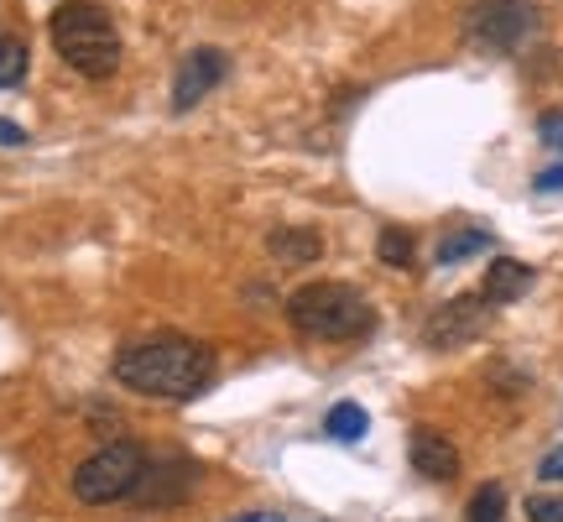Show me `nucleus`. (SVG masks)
Instances as JSON below:
<instances>
[{
  "label": "nucleus",
  "instance_id": "2",
  "mask_svg": "<svg viewBox=\"0 0 563 522\" xmlns=\"http://www.w3.org/2000/svg\"><path fill=\"white\" fill-rule=\"evenodd\" d=\"M47 37L58 47V58L74 74H84V79H110L121 68V32H115V21L104 17V6H95V0L58 6L53 21H47Z\"/></svg>",
  "mask_w": 563,
  "mask_h": 522
},
{
  "label": "nucleus",
  "instance_id": "7",
  "mask_svg": "<svg viewBox=\"0 0 563 522\" xmlns=\"http://www.w3.org/2000/svg\"><path fill=\"white\" fill-rule=\"evenodd\" d=\"M199 486V465L183 460V455H173V460H146V476H141V486L131 491L141 507H152V512H162V507H183L188 502V491Z\"/></svg>",
  "mask_w": 563,
  "mask_h": 522
},
{
  "label": "nucleus",
  "instance_id": "11",
  "mask_svg": "<svg viewBox=\"0 0 563 522\" xmlns=\"http://www.w3.org/2000/svg\"><path fill=\"white\" fill-rule=\"evenodd\" d=\"M527 287H532V267H527V261L501 257V261H490L481 298H485V303H517V298L527 293Z\"/></svg>",
  "mask_w": 563,
  "mask_h": 522
},
{
  "label": "nucleus",
  "instance_id": "20",
  "mask_svg": "<svg viewBox=\"0 0 563 522\" xmlns=\"http://www.w3.org/2000/svg\"><path fill=\"white\" fill-rule=\"evenodd\" d=\"M563 188V167H548V173H538V194H559Z\"/></svg>",
  "mask_w": 563,
  "mask_h": 522
},
{
  "label": "nucleus",
  "instance_id": "22",
  "mask_svg": "<svg viewBox=\"0 0 563 522\" xmlns=\"http://www.w3.org/2000/svg\"><path fill=\"white\" fill-rule=\"evenodd\" d=\"M235 522H282L277 512H256V518H235Z\"/></svg>",
  "mask_w": 563,
  "mask_h": 522
},
{
  "label": "nucleus",
  "instance_id": "9",
  "mask_svg": "<svg viewBox=\"0 0 563 522\" xmlns=\"http://www.w3.org/2000/svg\"><path fill=\"white\" fill-rule=\"evenodd\" d=\"M407 455H412V470L428 476V481H454V476H460V449H454L449 434H439V428H412Z\"/></svg>",
  "mask_w": 563,
  "mask_h": 522
},
{
  "label": "nucleus",
  "instance_id": "3",
  "mask_svg": "<svg viewBox=\"0 0 563 522\" xmlns=\"http://www.w3.org/2000/svg\"><path fill=\"white\" fill-rule=\"evenodd\" d=\"M287 324L298 335H313V340H361V335H371L376 314L344 282H308L287 298Z\"/></svg>",
  "mask_w": 563,
  "mask_h": 522
},
{
  "label": "nucleus",
  "instance_id": "1",
  "mask_svg": "<svg viewBox=\"0 0 563 522\" xmlns=\"http://www.w3.org/2000/svg\"><path fill=\"white\" fill-rule=\"evenodd\" d=\"M214 377V350L188 335H146L115 350V382L141 392V398H162V402H188L199 398Z\"/></svg>",
  "mask_w": 563,
  "mask_h": 522
},
{
  "label": "nucleus",
  "instance_id": "6",
  "mask_svg": "<svg viewBox=\"0 0 563 522\" xmlns=\"http://www.w3.org/2000/svg\"><path fill=\"white\" fill-rule=\"evenodd\" d=\"M485 319H490V303L485 298H449L443 308H433L428 314V324H422V340L433 345V350H454V345L475 340L485 329Z\"/></svg>",
  "mask_w": 563,
  "mask_h": 522
},
{
  "label": "nucleus",
  "instance_id": "18",
  "mask_svg": "<svg viewBox=\"0 0 563 522\" xmlns=\"http://www.w3.org/2000/svg\"><path fill=\"white\" fill-rule=\"evenodd\" d=\"M538 131H543L548 146H559V152H563V110H548L543 121H538Z\"/></svg>",
  "mask_w": 563,
  "mask_h": 522
},
{
  "label": "nucleus",
  "instance_id": "5",
  "mask_svg": "<svg viewBox=\"0 0 563 522\" xmlns=\"http://www.w3.org/2000/svg\"><path fill=\"white\" fill-rule=\"evenodd\" d=\"M464 32L485 53H517L532 32V6L527 0H475L464 17Z\"/></svg>",
  "mask_w": 563,
  "mask_h": 522
},
{
  "label": "nucleus",
  "instance_id": "8",
  "mask_svg": "<svg viewBox=\"0 0 563 522\" xmlns=\"http://www.w3.org/2000/svg\"><path fill=\"white\" fill-rule=\"evenodd\" d=\"M230 74V58H224L220 47H194L188 58L178 63V79H173V110H194V105L214 89V84Z\"/></svg>",
  "mask_w": 563,
  "mask_h": 522
},
{
  "label": "nucleus",
  "instance_id": "10",
  "mask_svg": "<svg viewBox=\"0 0 563 522\" xmlns=\"http://www.w3.org/2000/svg\"><path fill=\"white\" fill-rule=\"evenodd\" d=\"M266 251H272V261H282V267H308V261H319L323 236L308 230V225H282V230L266 236Z\"/></svg>",
  "mask_w": 563,
  "mask_h": 522
},
{
  "label": "nucleus",
  "instance_id": "13",
  "mask_svg": "<svg viewBox=\"0 0 563 522\" xmlns=\"http://www.w3.org/2000/svg\"><path fill=\"white\" fill-rule=\"evenodd\" d=\"M464 522H506V486L501 481H485L470 507H464Z\"/></svg>",
  "mask_w": 563,
  "mask_h": 522
},
{
  "label": "nucleus",
  "instance_id": "4",
  "mask_svg": "<svg viewBox=\"0 0 563 522\" xmlns=\"http://www.w3.org/2000/svg\"><path fill=\"white\" fill-rule=\"evenodd\" d=\"M141 476H146V449L131 439H110V444H100L89 460H79V470H74V497L89 507L121 502V497H131L141 486Z\"/></svg>",
  "mask_w": 563,
  "mask_h": 522
},
{
  "label": "nucleus",
  "instance_id": "17",
  "mask_svg": "<svg viewBox=\"0 0 563 522\" xmlns=\"http://www.w3.org/2000/svg\"><path fill=\"white\" fill-rule=\"evenodd\" d=\"M527 518L532 522H563V497H532V502H527Z\"/></svg>",
  "mask_w": 563,
  "mask_h": 522
},
{
  "label": "nucleus",
  "instance_id": "21",
  "mask_svg": "<svg viewBox=\"0 0 563 522\" xmlns=\"http://www.w3.org/2000/svg\"><path fill=\"white\" fill-rule=\"evenodd\" d=\"M21 141H26V131L16 121H0V146H21Z\"/></svg>",
  "mask_w": 563,
  "mask_h": 522
},
{
  "label": "nucleus",
  "instance_id": "12",
  "mask_svg": "<svg viewBox=\"0 0 563 522\" xmlns=\"http://www.w3.org/2000/svg\"><path fill=\"white\" fill-rule=\"evenodd\" d=\"M323 428H329V439L355 444V439H365L371 418H365L361 402H334V407H329V418H323Z\"/></svg>",
  "mask_w": 563,
  "mask_h": 522
},
{
  "label": "nucleus",
  "instance_id": "15",
  "mask_svg": "<svg viewBox=\"0 0 563 522\" xmlns=\"http://www.w3.org/2000/svg\"><path fill=\"white\" fill-rule=\"evenodd\" d=\"M376 257H382L386 267H397V272H402V267H412V236H407V230H397V225H386L382 241H376Z\"/></svg>",
  "mask_w": 563,
  "mask_h": 522
},
{
  "label": "nucleus",
  "instance_id": "16",
  "mask_svg": "<svg viewBox=\"0 0 563 522\" xmlns=\"http://www.w3.org/2000/svg\"><path fill=\"white\" fill-rule=\"evenodd\" d=\"M26 79V42L16 37H0V89Z\"/></svg>",
  "mask_w": 563,
  "mask_h": 522
},
{
  "label": "nucleus",
  "instance_id": "14",
  "mask_svg": "<svg viewBox=\"0 0 563 522\" xmlns=\"http://www.w3.org/2000/svg\"><path fill=\"white\" fill-rule=\"evenodd\" d=\"M481 251H490V236H485V230H454V236L439 241V267H454V261L481 257Z\"/></svg>",
  "mask_w": 563,
  "mask_h": 522
},
{
  "label": "nucleus",
  "instance_id": "19",
  "mask_svg": "<svg viewBox=\"0 0 563 522\" xmlns=\"http://www.w3.org/2000/svg\"><path fill=\"white\" fill-rule=\"evenodd\" d=\"M538 476H543V481H563V444H553V449L543 455V465H538Z\"/></svg>",
  "mask_w": 563,
  "mask_h": 522
}]
</instances>
